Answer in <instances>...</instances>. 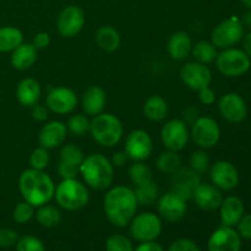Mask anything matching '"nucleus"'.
Masks as SVG:
<instances>
[{"mask_svg": "<svg viewBox=\"0 0 251 251\" xmlns=\"http://www.w3.org/2000/svg\"><path fill=\"white\" fill-rule=\"evenodd\" d=\"M136 196L132 189L124 185L110 188L103 199V210L108 221L118 228L130 225L137 211Z\"/></svg>", "mask_w": 251, "mask_h": 251, "instance_id": "f257e3e1", "label": "nucleus"}, {"mask_svg": "<svg viewBox=\"0 0 251 251\" xmlns=\"http://www.w3.org/2000/svg\"><path fill=\"white\" fill-rule=\"evenodd\" d=\"M19 189L25 201L39 207L54 198L55 184L44 171L26 169L19 178Z\"/></svg>", "mask_w": 251, "mask_h": 251, "instance_id": "f03ea898", "label": "nucleus"}, {"mask_svg": "<svg viewBox=\"0 0 251 251\" xmlns=\"http://www.w3.org/2000/svg\"><path fill=\"white\" fill-rule=\"evenodd\" d=\"M80 174L90 188L102 191L112 186L114 180V166L110 159L103 154L92 153L83 159Z\"/></svg>", "mask_w": 251, "mask_h": 251, "instance_id": "7ed1b4c3", "label": "nucleus"}, {"mask_svg": "<svg viewBox=\"0 0 251 251\" xmlns=\"http://www.w3.org/2000/svg\"><path fill=\"white\" fill-rule=\"evenodd\" d=\"M90 132L97 144L109 149L122 141L124 126L117 115L103 112L91 120Z\"/></svg>", "mask_w": 251, "mask_h": 251, "instance_id": "20e7f679", "label": "nucleus"}, {"mask_svg": "<svg viewBox=\"0 0 251 251\" xmlns=\"http://www.w3.org/2000/svg\"><path fill=\"white\" fill-rule=\"evenodd\" d=\"M54 199L61 208L66 211H78L85 207L90 200V193L83 183L74 179H63L55 186Z\"/></svg>", "mask_w": 251, "mask_h": 251, "instance_id": "39448f33", "label": "nucleus"}, {"mask_svg": "<svg viewBox=\"0 0 251 251\" xmlns=\"http://www.w3.org/2000/svg\"><path fill=\"white\" fill-rule=\"evenodd\" d=\"M218 71L227 77H239L248 73L251 66V58L242 49H222L215 60Z\"/></svg>", "mask_w": 251, "mask_h": 251, "instance_id": "423d86ee", "label": "nucleus"}, {"mask_svg": "<svg viewBox=\"0 0 251 251\" xmlns=\"http://www.w3.org/2000/svg\"><path fill=\"white\" fill-rule=\"evenodd\" d=\"M129 226L131 237L140 243L153 242L161 235L163 230L161 217L152 212H142L135 215Z\"/></svg>", "mask_w": 251, "mask_h": 251, "instance_id": "0eeeda50", "label": "nucleus"}, {"mask_svg": "<svg viewBox=\"0 0 251 251\" xmlns=\"http://www.w3.org/2000/svg\"><path fill=\"white\" fill-rule=\"evenodd\" d=\"M243 37H244V26L242 21L237 16H232L213 28L211 33V41L216 48L227 49L239 43Z\"/></svg>", "mask_w": 251, "mask_h": 251, "instance_id": "6e6552de", "label": "nucleus"}, {"mask_svg": "<svg viewBox=\"0 0 251 251\" xmlns=\"http://www.w3.org/2000/svg\"><path fill=\"white\" fill-rule=\"evenodd\" d=\"M190 136L194 144L200 149H211L218 144L221 139V127L213 118L199 117L191 124Z\"/></svg>", "mask_w": 251, "mask_h": 251, "instance_id": "1a4fd4ad", "label": "nucleus"}, {"mask_svg": "<svg viewBox=\"0 0 251 251\" xmlns=\"http://www.w3.org/2000/svg\"><path fill=\"white\" fill-rule=\"evenodd\" d=\"M190 131L181 119L168 120L161 130V140L169 151L180 152L188 145Z\"/></svg>", "mask_w": 251, "mask_h": 251, "instance_id": "9d476101", "label": "nucleus"}, {"mask_svg": "<svg viewBox=\"0 0 251 251\" xmlns=\"http://www.w3.org/2000/svg\"><path fill=\"white\" fill-rule=\"evenodd\" d=\"M124 151L132 162H144L153 151L152 137L145 130H132L125 140Z\"/></svg>", "mask_w": 251, "mask_h": 251, "instance_id": "9b49d317", "label": "nucleus"}, {"mask_svg": "<svg viewBox=\"0 0 251 251\" xmlns=\"http://www.w3.org/2000/svg\"><path fill=\"white\" fill-rule=\"evenodd\" d=\"M85 12L77 5H69L64 7L56 20L58 32L65 38H73L82 31L85 26Z\"/></svg>", "mask_w": 251, "mask_h": 251, "instance_id": "f8f14e48", "label": "nucleus"}, {"mask_svg": "<svg viewBox=\"0 0 251 251\" xmlns=\"http://www.w3.org/2000/svg\"><path fill=\"white\" fill-rule=\"evenodd\" d=\"M85 153L75 145H64L59 153L58 173L61 179H74L80 174Z\"/></svg>", "mask_w": 251, "mask_h": 251, "instance_id": "ddd939ff", "label": "nucleus"}, {"mask_svg": "<svg viewBox=\"0 0 251 251\" xmlns=\"http://www.w3.org/2000/svg\"><path fill=\"white\" fill-rule=\"evenodd\" d=\"M180 78L184 85L188 86L190 90L200 91L202 88L208 87L212 82V73L205 64L198 61L186 63L180 69Z\"/></svg>", "mask_w": 251, "mask_h": 251, "instance_id": "4468645a", "label": "nucleus"}, {"mask_svg": "<svg viewBox=\"0 0 251 251\" xmlns=\"http://www.w3.org/2000/svg\"><path fill=\"white\" fill-rule=\"evenodd\" d=\"M46 104L47 108L55 114H70L76 109L77 96L71 88L54 87L47 95Z\"/></svg>", "mask_w": 251, "mask_h": 251, "instance_id": "2eb2a0df", "label": "nucleus"}, {"mask_svg": "<svg viewBox=\"0 0 251 251\" xmlns=\"http://www.w3.org/2000/svg\"><path fill=\"white\" fill-rule=\"evenodd\" d=\"M218 110L223 119L232 124L244 122L248 114V107L244 98L234 92L226 93L218 100Z\"/></svg>", "mask_w": 251, "mask_h": 251, "instance_id": "dca6fc26", "label": "nucleus"}, {"mask_svg": "<svg viewBox=\"0 0 251 251\" xmlns=\"http://www.w3.org/2000/svg\"><path fill=\"white\" fill-rule=\"evenodd\" d=\"M210 178L213 185L220 190H233L239 184V172L234 164L227 161H218L210 167Z\"/></svg>", "mask_w": 251, "mask_h": 251, "instance_id": "f3484780", "label": "nucleus"}, {"mask_svg": "<svg viewBox=\"0 0 251 251\" xmlns=\"http://www.w3.org/2000/svg\"><path fill=\"white\" fill-rule=\"evenodd\" d=\"M201 184L200 176L191 168H180L172 174L171 191L185 201L193 199L194 191Z\"/></svg>", "mask_w": 251, "mask_h": 251, "instance_id": "a211bd4d", "label": "nucleus"}, {"mask_svg": "<svg viewBox=\"0 0 251 251\" xmlns=\"http://www.w3.org/2000/svg\"><path fill=\"white\" fill-rule=\"evenodd\" d=\"M157 210L161 218L167 222H178L184 218L188 206L184 199L169 191L157 200Z\"/></svg>", "mask_w": 251, "mask_h": 251, "instance_id": "6ab92c4d", "label": "nucleus"}, {"mask_svg": "<svg viewBox=\"0 0 251 251\" xmlns=\"http://www.w3.org/2000/svg\"><path fill=\"white\" fill-rule=\"evenodd\" d=\"M208 251H240L242 239L233 227L222 226L210 235L207 242Z\"/></svg>", "mask_w": 251, "mask_h": 251, "instance_id": "aec40b11", "label": "nucleus"}, {"mask_svg": "<svg viewBox=\"0 0 251 251\" xmlns=\"http://www.w3.org/2000/svg\"><path fill=\"white\" fill-rule=\"evenodd\" d=\"M68 127L63 122L51 120L43 125L38 135V142L41 147L46 150H54L61 146L66 140Z\"/></svg>", "mask_w": 251, "mask_h": 251, "instance_id": "412c9836", "label": "nucleus"}, {"mask_svg": "<svg viewBox=\"0 0 251 251\" xmlns=\"http://www.w3.org/2000/svg\"><path fill=\"white\" fill-rule=\"evenodd\" d=\"M193 199L196 206L202 211L218 210L223 201L222 193L213 184H200L194 191Z\"/></svg>", "mask_w": 251, "mask_h": 251, "instance_id": "4be33fe9", "label": "nucleus"}, {"mask_svg": "<svg viewBox=\"0 0 251 251\" xmlns=\"http://www.w3.org/2000/svg\"><path fill=\"white\" fill-rule=\"evenodd\" d=\"M105 104H107V95L100 86H90L82 95L81 105L85 114L88 117L93 118L104 112Z\"/></svg>", "mask_w": 251, "mask_h": 251, "instance_id": "5701e85b", "label": "nucleus"}, {"mask_svg": "<svg viewBox=\"0 0 251 251\" xmlns=\"http://www.w3.org/2000/svg\"><path fill=\"white\" fill-rule=\"evenodd\" d=\"M193 49V39L185 31H178L172 34L167 43V50L173 60L181 61L188 58Z\"/></svg>", "mask_w": 251, "mask_h": 251, "instance_id": "b1692460", "label": "nucleus"}, {"mask_svg": "<svg viewBox=\"0 0 251 251\" xmlns=\"http://www.w3.org/2000/svg\"><path fill=\"white\" fill-rule=\"evenodd\" d=\"M220 216L223 226L234 227L244 216V203L238 196H228L221 203Z\"/></svg>", "mask_w": 251, "mask_h": 251, "instance_id": "393cba45", "label": "nucleus"}, {"mask_svg": "<svg viewBox=\"0 0 251 251\" xmlns=\"http://www.w3.org/2000/svg\"><path fill=\"white\" fill-rule=\"evenodd\" d=\"M42 96V88L36 78L26 77L21 80L16 88V98L24 107H33L39 102Z\"/></svg>", "mask_w": 251, "mask_h": 251, "instance_id": "a878e982", "label": "nucleus"}, {"mask_svg": "<svg viewBox=\"0 0 251 251\" xmlns=\"http://www.w3.org/2000/svg\"><path fill=\"white\" fill-rule=\"evenodd\" d=\"M38 50L32 43H21L11 51V65L16 70L25 71L32 68L37 61Z\"/></svg>", "mask_w": 251, "mask_h": 251, "instance_id": "bb28decb", "label": "nucleus"}, {"mask_svg": "<svg viewBox=\"0 0 251 251\" xmlns=\"http://www.w3.org/2000/svg\"><path fill=\"white\" fill-rule=\"evenodd\" d=\"M96 44L98 48L107 53H113L118 50L122 43V38L117 29L113 26H102L97 29L95 36Z\"/></svg>", "mask_w": 251, "mask_h": 251, "instance_id": "cd10ccee", "label": "nucleus"}, {"mask_svg": "<svg viewBox=\"0 0 251 251\" xmlns=\"http://www.w3.org/2000/svg\"><path fill=\"white\" fill-rule=\"evenodd\" d=\"M168 103L161 96H151L144 104L145 117L151 122H163L168 117Z\"/></svg>", "mask_w": 251, "mask_h": 251, "instance_id": "c85d7f7f", "label": "nucleus"}, {"mask_svg": "<svg viewBox=\"0 0 251 251\" xmlns=\"http://www.w3.org/2000/svg\"><path fill=\"white\" fill-rule=\"evenodd\" d=\"M24 43V33L14 26L0 27V53H11Z\"/></svg>", "mask_w": 251, "mask_h": 251, "instance_id": "c756f323", "label": "nucleus"}, {"mask_svg": "<svg viewBox=\"0 0 251 251\" xmlns=\"http://www.w3.org/2000/svg\"><path fill=\"white\" fill-rule=\"evenodd\" d=\"M134 193L139 205L151 206L159 199V188L153 180L136 185Z\"/></svg>", "mask_w": 251, "mask_h": 251, "instance_id": "7c9ffc66", "label": "nucleus"}, {"mask_svg": "<svg viewBox=\"0 0 251 251\" xmlns=\"http://www.w3.org/2000/svg\"><path fill=\"white\" fill-rule=\"evenodd\" d=\"M156 166L161 173L172 176L181 168V157L179 156L178 152L167 150L166 152H162L157 157Z\"/></svg>", "mask_w": 251, "mask_h": 251, "instance_id": "2f4dec72", "label": "nucleus"}, {"mask_svg": "<svg viewBox=\"0 0 251 251\" xmlns=\"http://www.w3.org/2000/svg\"><path fill=\"white\" fill-rule=\"evenodd\" d=\"M34 216H36L37 222L44 228L56 227L61 221V212L59 211V208H56L55 206L48 205V203L39 206Z\"/></svg>", "mask_w": 251, "mask_h": 251, "instance_id": "473e14b6", "label": "nucleus"}, {"mask_svg": "<svg viewBox=\"0 0 251 251\" xmlns=\"http://www.w3.org/2000/svg\"><path fill=\"white\" fill-rule=\"evenodd\" d=\"M191 54H193L195 61L201 64H207L213 63L217 58V48L212 44V42L207 41H201L198 42L195 46H193L191 49Z\"/></svg>", "mask_w": 251, "mask_h": 251, "instance_id": "72a5a7b5", "label": "nucleus"}, {"mask_svg": "<svg viewBox=\"0 0 251 251\" xmlns=\"http://www.w3.org/2000/svg\"><path fill=\"white\" fill-rule=\"evenodd\" d=\"M129 178L135 186L153 180L152 179L151 168L149 166H146V164L142 163V162H134V164L130 166Z\"/></svg>", "mask_w": 251, "mask_h": 251, "instance_id": "f704fd0d", "label": "nucleus"}, {"mask_svg": "<svg viewBox=\"0 0 251 251\" xmlns=\"http://www.w3.org/2000/svg\"><path fill=\"white\" fill-rule=\"evenodd\" d=\"M90 124L91 120L88 119L87 115L76 114L69 118L66 127L71 134L76 135V136H83L90 131Z\"/></svg>", "mask_w": 251, "mask_h": 251, "instance_id": "c9c22d12", "label": "nucleus"}, {"mask_svg": "<svg viewBox=\"0 0 251 251\" xmlns=\"http://www.w3.org/2000/svg\"><path fill=\"white\" fill-rule=\"evenodd\" d=\"M189 163H190V168L194 172L201 176V174H205L206 172H208L211 167L210 157L208 154L203 151L202 149L198 150V151H194L191 153L190 159H189Z\"/></svg>", "mask_w": 251, "mask_h": 251, "instance_id": "e433bc0d", "label": "nucleus"}, {"mask_svg": "<svg viewBox=\"0 0 251 251\" xmlns=\"http://www.w3.org/2000/svg\"><path fill=\"white\" fill-rule=\"evenodd\" d=\"M34 213H36L34 206L24 200L21 201V202L16 203V206L14 207V211H12V218H14V221L16 223L25 225V223L29 222V221L34 217Z\"/></svg>", "mask_w": 251, "mask_h": 251, "instance_id": "4c0bfd02", "label": "nucleus"}, {"mask_svg": "<svg viewBox=\"0 0 251 251\" xmlns=\"http://www.w3.org/2000/svg\"><path fill=\"white\" fill-rule=\"evenodd\" d=\"M107 251H134L132 242L123 234H113L105 242Z\"/></svg>", "mask_w": 251, "mask_h": 251, "instance_id": "58836bf2", "label": "nucleus"}, {"mask_svg": "<svg viewBox=\"0 0 251 251\" xmlns=\"http://www.w3.org/2000/svg\"><path fill=\"white\" fill-rule=\"evenodd\" d=\"M49 161H50V156H49L48 150L43 149L41 146L32 151L28 159L31 168L37 169V171H44L48 167Z\"/></svg>", "mask_w": 251, "mask_h": 251, "instance_id": "ea45409f", "label": "nucleus"}, {"mask_svg": "<svg viewBox=\"0 0 251 251\" xmlns=\"http://www.w3.org/2000/svg\"><path fill=\"white\" fill-rule=\"evenodd\" d=\"M16 251H46L43 242L34 235H25L16 243Z\"/></svg>", "mask_w": 251, "mask_h": 251, "instance_id": "a19ab883", "label": "nucleus"}, {"mask_svg": "<svg viewBox=\"0 0 251 251\" xmlns=\"http://www.w3.org/2000/svg\"><path fill=\"white\" fill-rule=\"evenodd\" d=\"M19 240V234L11 228L0 229V248H10L15 245Z\"/></svg>", "mask_w": 251, "mask_h": 251, "instance_id": "79ce46f5", "label": "nucleus"}, {"mask_svg": "<svg viewBox=\"0 0 251 251\" xmlns=\"http://www.w3.org/2000/svg\"><path fill=\"white\" fill-rule=\"evenodd\" d=\"M168 251H200V248L194 240L178 239L169 245Z\"/></svg>", "mask_w": 251, "mask_h": 251, "instance_id": "37998d69", "label": "nucleus"}, {"mask_svg": "<svg viewBox=\"0 0 251 251\" xmlns=\"http://www.w3.org/2000/svg\"><path fill=\"white\" fill-rule=\"evenodd\" d=\"M238 233L240 238L251 240V213L244 215L238 223Z\"/></svg>", "mask_w": 251, "mask_h": 251, "instance_id": "c03bdc74", "label": "nucleus"}, {"mask_svg": "<svg viewBox=\"0 0 251 251\" xmlns=\"http://www.w3.org/2000/svg\"><path fill=\"white\" fill-rule=\"evenodd\" d=\"M32 110H31V114H32V118H33L36 122H39V123H43L46 122L47 119H48L49 117V113H48V108L46 107V105H42V104H34L33 107H31Z\"/></svg>", "mask_w": 251, "mask_h": 251, "instance_id": "a18cd8bd", "label": "nucleus"}, {"mask_svg": "<svg viewBox=\"0 0 251 251\" xmlns=\"http://www.w3.org/2000/svg\"><path fill=\"white\" fill-rule=\"evenodd\" d=\"M199 100H200V103H202V104L205 105L213 104L216 100L215 91H213L210 86L200 90L199 91Z\"/></svg>", "mask_w": 251, "mask_h": 251, "instance_id": "49530a36", "label": "nucleus"}, {"mask_svg": "<svg viewBox=\"0 0 251 251\" xmlns=\"http://www.w3.org/2000/svg\"><path fill=\"white\" fill-rule=\"evenodd\" d=\"M49 43H50V37H49L47 32H38L37 34H34L33 41H32V44H33L37 50L47 48Z\"/></svg>", "mask_w": 251, "mask_h": 251, "instance_id": "de8ad7c7", "label": "nucleus"}, {"mask_svg": "<svg viewBox=\"0 0 251 251\" xmlns=\"http://www.w3.org/2000/svg\"><path fill=\"white\" fill-rule=\"evenodd\" d=\"M198 118H199V109L196 107H194V105H191V107H188L185 110H184L183 119L181 120H183L186 125L188 124L191 125L196 119H198Z\"/></svg>", "mask_w": 251, "mask_h": 251, "instance_id": "09e8293b", "label": "nucleus"}, {"mask_svg": "<svg viewBox=\"0 0 251 251\" xmlns=\"http://www.w3.org/2000/svg\"><path fill=\"white\" fill-rule=\"evenodd\" d=\"M127 159H129V157L125 153V151H119L113 154L110 162H112V164L114 167H124L126 164Z\"/></svg>", "mask_w": 251, "mask_h": 251, "instance_id": "8fccbe9b", "label": "nucleus"}, {"mask_svg": "<svg viewBox=\"0 0 251 251\" xmlns=\"http://www.w3.org/2000/svg\"><path fill=\"white\" fill-rule=\"evenodd\" d=\"M134 251H164L162 245H159L158 243L153 242H145L141 243L136 249H134Z\"/></svg>", "mask_w": 251, "mask_h": 251, "instance_id": "3c124183", "label": "nucleus"}, {"mask_svg": "<svg viewBox=\"0 0 251 251\" xmlns=\"http://www.w3.org/2000/svg\"><path fill=\"white\" fill-rule=\"evenodd\" d=\"M243 48H244L245 53L251 58V32L244 34V37H243Z\"/></svg>", "mask_w": 251, "mask_h": 251, "instance_id": "603ef678", "label": "nucleus"}, {"mask_svg": "<svg viewBox=\"0 0 251 251\" xmlns=\"http://www.w3.org/2000/svg\"><path fill=\"white\" fill-rule=\"evenodd\" d=\"M240 21H242L243 26L247 27V28H249L251 31V10H249V11L245 12V14L243 15Z\"/></svg>", "mask_w": 251, "mask_h": 251, "instance_id": "864d4df0", "label": "nucleus"}, {"mask_svg": "<svg viewBox=\"0 0 251 251\" xmlns=\"http://www.w3.org/2000/svg\"><path fill=\"white\" fill-rule=\"evenodd\" d=\"M242 2L244 4L245 7H248V9L251 10V0H242Z\"/></svg>", "mask_w": 251, "mask_h": 251, "instance_id": "5fc2aeb1", "label": "nucleus"}]
</instances>
